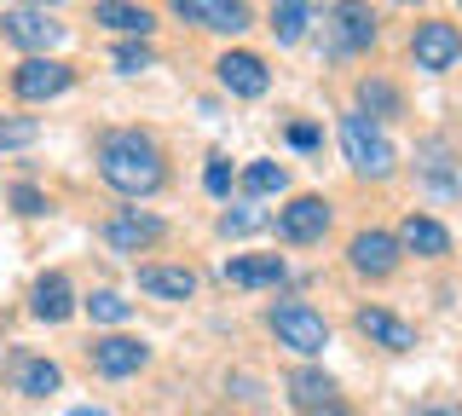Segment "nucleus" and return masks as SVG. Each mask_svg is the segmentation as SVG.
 <instances>
[{"mask_svg": "<svg viewBox=\"0 0 462 416\" xmlns=\"http://www.w3.org/2000/svg\"><path fill=\"white\" fill-rule=\"evenodd\" d=\"M98 174L122 197H151V191H162L168 168H162V151H156L151 134L122 127V134H110L105 145H98Z\"/></svg>", "mask_w": 462, "mask_h": 416, "instance_id": "1", "label": "nucleus"}, {"mask_svg": "<svg viewBox=\"0 0 462 416\" xmlns=\"http://www.w3.org/2000/svg\"><path fill=\"white\" fill-rule=\"evenodd\" d=\"M341 151H346V162L358 168V174H370V180H387L393 174V145H387V134L375 127L365 110H353V116H341Z\"/></svg>", "mask_w": 462, "mask_h": 416, "instance_id": "2", "label": "nucleus"}, {"mask_svg": "<svg viewBox=\"0 0 462 416\" xmlns=\"http://www.w3.org/2000/svg\"><path fill=\"white\" fill-rule=\"evenodd\" d=\"M266 324L278 329L283 347H295V353H307V358L329 347V324H324V312H312L307 300H278V307L266 312Z\"/></svg>", "mask_w": 462, "mask_h": 416, "instance_id": "3", "label": "nucleus"}, {"mask_svg": "<svg viewBox=\"0 0 462 416\" xmlns=\"http://www.w3.org/2000/svg\"><path fill=\"white\" fill-rule=\"evenodd\" d=\"M411 59H416V69H428V76L451 69V64L462 59V30H457V23H439V18L416 23V35H411Z\"/></svg>", "mask_w": 462, "mask_h": 416, "instance_id": "4", "label": "nucleus"}, {"mask_svg": "<svg viewBox=\"0 0 462 416\" xmlns=\"http://www.w3.org/2000/svg\"><path fill=\"white\" fill-rule=\"evenodd\" d=\"M185 23L197 30H214V35H237L249 30V0H168Z\"/></svg>", "mask_w": 462, "mask_h": 416, "instance_id": "5", "label": "nucleus"}, {"mask_svg": "<svg viewBox=\"0 0 462 416\" xmlns=\"http://www.w3.org/2000/svg\"><path fill=\"white\" fill-rule=\"evenodd\" d=\"M0 35L12 41V47H29V52H52L58 41H64V23H52L41 6H23V12H6L0 18Z\"/></svg>", "mask_w": 462, "mask_h": 416, "instance_id": "6", "label": "nucleus"}, {"mask_svg": "<svg viewBox=\"0 0 462 416\" xmlns=\"http://www.w3.org/2000/svg\"><path fill=\"white\" fill-rule=\"evenodd\" d=\"M69 81H76V69H69V64H58V59H29V64H18L12 88H18V98H29V105H41V98H58V93H69Z\"/></svg>", "mask_w": 462, "mask_h": 416, "instance_id": "7", "label": "nucleus"}, {"mask_svg": "<svg viewBox=\"0 0 462 416\" xmlns=\"http://www.w3.org/2000/svg\"><path fill=\"white\" fill-rule=\"evenodd\" d=\"M329 232V203L324 197H295L289 208H278V237L283 243H312V237H324Z\"/></svg>", "mask_w": 462, "mask_h": 416, "instance_id": "8", "label": "nucleus"}, {"mask_svg": "<svg viewBox=\"0 0 462 416\" xmlns=\"http://www.w3.org/2000/svg\"><path fill=\"white\" fill-rule=\"evenodd\" d=\"M358 336H370L375 347H387V353H411L416 347V329L404 324V319H393L387 307H358Z\"/></svg>", "mask_w": 462, "mask_h": 416, "instance_id": "9", "label": "nucleus"}, {"mask_svg": "<svg viewBox=\"0 0 462 416\" xmlns=\"http://www.w3.org/2000/svg\"><path fill=\"white\" fill-rule=\"evenodd\" d=\"M144 358H151V347L134 341V336L93 341V370H98V376H134V370H144Z\"/></svg>", "mask_w": 462, "mask_h": 416, "instance_id": "10", "label": "nucleus"}, {"mask_svg": "<svg viewBox=\"0 0 462 416\" xmlns=\"http://www.w3.org/2000/svg\"><path fill=\"white\" fill-rule=\"evenodd\" d=\"M346 261H353V272L387 278V272L399 266V237H387V232H358L353 243H346Z\"/></svg>", "mask_w": 462, "mask_h": 416, "instance_id": "11", "label": "nucleus"}, {"mask_svg": "<svg viewBox=\"0 0 462 416\" xmlns=\"http://www.w3.org/2000/svg\"><path fill=\"white\" fill-rule=\"evenodd\" d=\"M214 69H220V88H226V93H237V98H260V93L272 88L266 64H260L254 52H226V59L214 64Z\"/></svg>", "mask_w": 462, "mask_h": 416, "instance_id": "12", "label": "nucleus"}, {"mask_svg": "<svg viewBox=\"0 0 462 416\" xmlns=\"http://www.w3.org/2000/svg\"><path fill=\"white\" fill-rule=\"evenodd\" d=\"M329 18H336L341 52H358V47H370V41H375V18H370L365 0H336V6H329Z\"/></svg>", "mask_w": 462, "mask_h": 416, "instance_id": "13", "label": "nucleus"}, {"mask_svg": "<svg viewBox=\"0 0 462 416\" xmlns=\"http://www.w3.org/2000/svg\"><path fill=\"white\" fill-rule=\"evenodd\" d=\"M289 278V266L278 254H249V261H226V283H237V290H278Z\"/></svg>", "mask_w": 462, "mask_h": 416, "instance_id": "14", "label": "nucleus"}, {"mask_svg": "<svg viewBox=\"0 0 462 416\" xmlns=\"http://www.w3.org/2000/svg\"><path fill=\"white\" fill-rule=\"evenodd\" d=\"M105 237L116 243V249H144V243L162 237V220H156V214H139V208H122V214L105 226Z\"/></svg>", "mask_w": 462, "mask_h": 416, "instance_id": "15", "label": "nucleus"}, {"mask_svg": "<svg viewBox=\"0 0 462 416\" xmlns=\"http://www.w3.org/2000/svg\"><path fill=\"white\" fill-rule=\"evenodd\" d=\"M399 243L416 254H428V261H439V254H451V232H445L439 220H428V214H411V220L399 226Z\"/></svg>", "mask_w": 462, "mask_h": 416, "instance_id": "16", "label": "nucleus"}, {"mask_svg": "<svg viewBox=\"0 0 462 416\" xmlns=\"http://www.w3.org/2000/svg\"><path fill=\"white\" fill-rule=\"evenodd\" d=\"M29 307H35V319H47V324H64L69 312H76L69 278H64V272H47V278L35 283V300H29Z\"/></svg>", "mask_w": 462, "mask_h": 416, "instance_id": "17", "label": "nucleus"}, {"mask_svg": "<svg viewBox=\"0 0 462 416\" xmlns=\"http://www.w3.org/2000/svg\"><path fill=\"white\" fill-rule=\"evenodd\" d=\"M93 18L98 23H105V30H122V35H151L156 30V18H151V12H144V6H134V0H98V6H93Z\"/></svg>", "mask_w": 462, "mask_h": 416, "instance_id": "18", "label": "nucleus"}, {"mask_svg": "<svg viewBox=\"0 0 462 416\" xmlns=\"http://www.w3.org/2000/svg\"><path fill=\"white\" fill-rule=\"evenodd\" d=\"M139 290H151L162 300H185V295H197V272H185V266H139Z\"/></svg>", "mask_w": 462, "mask_h": 416, "instance_id": "19", "label": "nucleus"}, {"mask_svg": "<svg viewBox=\"0 0 462 416\" xmlns=\"http://www.w3.org/2000/svg\"><path fill=\"white\" fill-rule=\"evenodd\" d=\"M58 387H64V370H58L52 358H18V393L47 399V393H58Z\"/></svg>", "mask_w": 462, "mask_h": 416, "instance_id": "20", "label": "nucleus"}, {"mask_svg": "<svg viewBox=\"0 0 462 416\" xmlns=\"http://www.w3.org/2000/svg\"><path fill=\"white\" fill-rule=\"evenodd\" d=\"M289 399L312 416L318 405H329V399H336V382H329L324 370H295V376H289Z\"/></svg>", "mask_w": 462, "mask_h": 416, "instance_id": "21", "label": "nucleus"}, {"mask_svg": "<svg viewBox=\"0 0 462 416\" xmlns=\"http://www.w3.org/2000/svg\"><path fill=\"white\" fill-rule=\"evenodd\" d=\"M307 18H312L307 0H272V35H278L283 47H295V41L307 35Z\"/></svg>", "mask_w": 462, "mask_h": 416, "instance_id": "22", "label": "nucleus"}, {"mask_svg": "<svg viewBox=\"0 0 462 416\" xmlns=\"http://www.w3.org/2000/svg\"><path fill=\"white\" fill-rule=\"evenodd\" d=\"M289 174H283V162H249L243 168V191L249 197H266V191H283Z\"/></svg>", "mask_w": 462, "mask_h": 416, "instance_id": "23", "label": "nucleus"}, {"mask_svg": "<svg viewBox=\"0 0 462 416\" xmlns=\"http://www.w3.org/2000/svg\"><path fill=\"white\" fill-rule=\"evenodd\" d=\"M358 105H365L370 116H399V93L387 88V81H358Z\"/></svg>", "mask_w": 462, "mask_h": 416, "instance_id": "24", "label": "nucleus"}, {"mask_svg": "<svg viewBox=\"0 0 462 416\" xmlns=\"http://www.w3.org/2000/svg\"><path fill=\"white\" fill-rule=\"evenodd\" d=\"M87 312H93L98 324H127V312H134V307H127V300L116 295V290H98L93 300H87Z\"/></svg>", "mask_w": 462, "mask_h": 416, "instance_id": "25", "label": "nucleus"}, {"mask_svg": "<svg viewBox=\"0 0 462 416\" xmlns=\"http://www.w3.org/2000/svg\"><path fill=\"white\" fill-rule=\"evenodd\" d=\"M260 220H266L260 208H237V214H226V220H220V232H226V237H243V232H254Z\"/></svg>", "mask_w": 462, "mask_h": 416, "instance_id": "26", "label": "nucleus"}, {"mask_svg": "<svg viewBox=\"0 0 462 416\" xmlns=\"http://www.w3.org/2000/svg\"><path fill=\"white\" fill-rule=\"evenodd\" d=\"M35 139V122H0V151H18Z\"/></svg>", "mask_w": 462, "mask_h": 416, "instance_id": "27", "label": "nucleus"}, {"mask_svg": "<svg viewBox=\"0 0 462 416\" xmlns=\"http://www.w3.org/2000/svg\"><path fill=\"white\" fill-rule=\"evenodd\" d=\"M116 69H122V76H139V69H151V47H122V52H116Z\"/></svg>", "mask_w": 462, "mask_h": 416, "instance_id": "28", "label": "nucleus"}, {"mask_svg": "<svg viewBox=\"0 0 462 416\" xmlns=\"http://www.w3.org/2000/svg\"><path fill=\"white\" fill-rule=\"evenodd\" d=\"M12 203H18V214H47V197H41L35 185H18V191H12Z\"/></svg>", "mask_w": 462, "mask_h": 416, "instance_id": "29", "label": "nucleus"}, {"mask_svg": "<svg viewBox=\"0 0 462 416\" xmlns=\"http://www.w3.org/2000/svg\"><path fill=\"white\" fill-rule=\"evenodd\" d=\"M208 191H214V197H226V191H231V168H226V156H208Z\"/></svg>", "mask_w": 462, "mask_h": 416, "instance_id": "30", "label": "nucleus"}, {"mask_svg": "<svg viewBox=\"0 0 462 416\" xmlns=\"http://www.w3.org/2000/svg\"><path fill=\"white\" fill-rule=\"evenodd\" d=\"M289 145H300V151H312V145H318V134H312V127H307V122H295V127H289Z\"/></svg>", "mask_w": 462, "mask_h": 416, "instance_id": "31", "label": "nucleus"}, {"mask_svg": "<svg viewBox=\"0 0 462 416\" xmlns=\"http://www.w3.org/2000/svg\"><path fill=\"white\" fill-rule=\"evenodd\" d=\"M312 416H346V405H341V399H329V405H318Z\"/></svg>", "mask_w": 462, "mask_h": 416, "instance_id": "32", "label": "nucleus"}, {"mask_svg": "<svg viewBox=\"0 0 462 416\" xmlns=\"http://www.w3.org/2000/svg\"><path fill=\"white\" fill-rule=\"evenodd\" d=\"M69 416H110V411H98V405H76Z\"/></svg>", "mask_w": 462, "mask_h": 416, "instance_id": "33", "label": "nucleus"}, {"mask_svg": "<svg viewBox=\"0 0 462 416\" xmlns=\"http://www.w3.org/2000/svg\"><path fill=\"white\" fill-rule=\"evenodd\" d=\"M23 6H41V12H47V6H58V0H23Z\"/></svg>", "mask_w": 462, "mask_h": 416, "instance_id": "34", "label": "nucleus"}, {"mask_svg": "<svg viewBox=\"0 0 462 416\" xmlns=\"http://www.w3.org/2000/svg\"><path fill=\"white\" fill-rule=\"evenodd\" d=\"M416 416H457V411H416Z\"/></svg>", "mask_w": 462, "mask_h": 416, "instance_id": "35", "label": "nucleus"}, {"mask_svg": "<svg viewBox=\"0 0 462 416\" xmlns=\"http://www.w3.org/2000/svg\"><path fill=\"white\" fill-rule=\"evenodd\" d=\"M404 6H416V0H404Z\"/></svg>", "mask_w": 462, "mask_h": 416, "instance_id": "36", "label": "nucleus"}]
</instances>
